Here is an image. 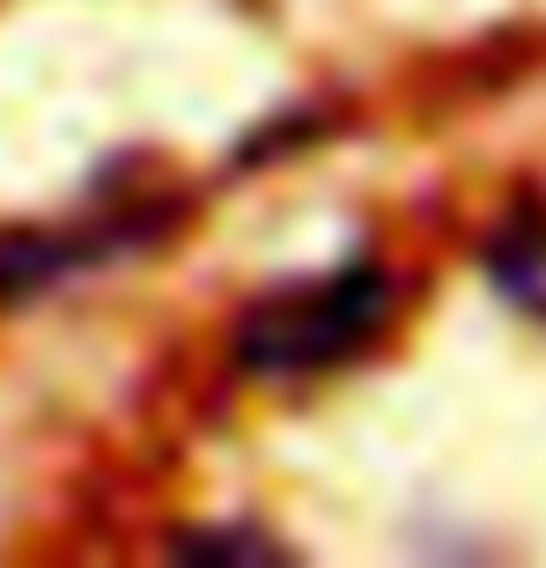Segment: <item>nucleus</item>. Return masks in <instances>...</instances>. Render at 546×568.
Wrapping results in <instances>:
<instances>
[{
    "label": "nucleus",
    "mask_w": 546,
    "mask_h": 568,
    "mask_svg": "<svg viewBox=\"0 0 546 568\" xmlns=\"http://www.w3.org/2000/svg\"><path fill=\"white\" fill-rule=\"evenodd\" d=\"M392 311H400V281L384 274L377 258L355 252L325 281H303V288H281L266 303H252L244 325H236V362L273 384L317 377V369L355 362L392 325Z\"/></svg>",
    "instance_id": "nucleus-1"
},
{
    "label": "nucleus",
    "mask_w": 546,
    "mask_h": 568,
    "mask_svg": "<svg viewBox=\"0 0 546 568\" xmlns=\"http://www.w3.org/2000/svg\"><path fill=\"white\" fill-rule=\"evenodd\" d=\"M487 281L517 311L546 317V207H525L517 222H503V236L487 244Z\"/></svg>",
    "instance_id": "nucleus-2"
}]
</instances>
